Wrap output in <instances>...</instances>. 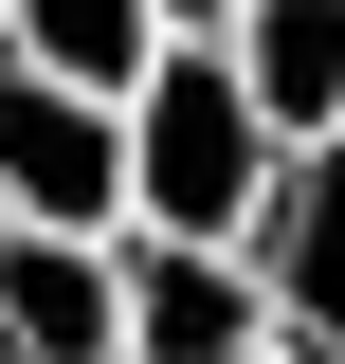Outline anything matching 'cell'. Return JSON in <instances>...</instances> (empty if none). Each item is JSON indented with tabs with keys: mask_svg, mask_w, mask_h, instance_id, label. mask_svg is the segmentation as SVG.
I'll list each match as a JSON object with an SVG mask.
<instances>
[{
	"mask_svg": "<svg viewBox=\"0 0 345 364\" xmlns=\"http://www.w3.org/2000/svg\"><path fill=\"white\" fill-rule=\"evenodd\" d=\"M236 255H255V291H273V346H291V364H345V128L273 146Z\"/></svg>",
	"mask_w": 345,
	"mask_h": 364,
	"instance_id": "3",
	"label": "cell"
},
{
	"mask_svg": "<svg viewBox=\"0 0 345 364\" xmlns=\"http://www.w3.org/2000/svg\"><path fill=\"white\" fill-rule=\"evenodd\" d=\"M273 364H291V346H273Z\"/></svg>",
	"mask_w": 345,
	"mask_h": 364,
	"instance_id": "9",
	"label": "cell"
},
{
	"mask_svg": "<svg viewBox=\"0 0 345 364\" xmlns=\"http://www.w3.org/2000/svg\"><path fill=\"white\" fill-rule=\"evenodd\" d=\"M164 18H236V0H164Z\"/></svg>",
	"mask_w": 345,
	"mask_h": 364,
	"instance_id": "8",
	"label": "cell"
},
{
	"mask_svg": "<svg viewBox=\"0 0 345 364\" xmlns=\"http://www.w3.org/2000/svg\"><path fill=\"white\" fill-rule=\"evenodd\" d=\"M0 364H128V273L91 219H0Z\"/></svg>",
	"mask_w": 345,
	"mask_h": 364,
	"instance_id": "5",
	"label": "cell"
},
{
	"mask_svg": "<svg viewBox=\"0 0 345 364\" xmlns=\"http://www.w3.org/2000/svg\"><path fill=\"white\" fill-rule=\"evenodd\" d=\"M218 55L255 73V109H273V146H309V128H345V0H236V18H218Z\"/></svg>",
	"mask_w": 345,
	"mask_h": 364,
	"instance_id": "6",
	"label": "cell"
},
{
	"mask_svg": "<svg viewBox=\"0 0 345 364\" xmlns=\"http://www.w3.org/2000/svg\"><path fill=\"white\" fill-rule=\"evenodd\" d=\"M164 37H182L164 0H0V55H37V73H73V91H128Z\"/></svg>",
	"mask_w": 345,
	"mask_h": 364,
	"instance_id": "7",
	"label": "cell"
},
{
	"mask_svg": "<svg viewBox=\"0 0 345 364\" xmlns=\"http://www.w3.org/2000/svg\"><path fill=\"white\" fill-rule=\"evenodd\" d=\"M0 219H128V91H73L37 55H0Z\"/></svg>",
	"mask_w": 345,
	"mask_h": 364,
	"instance_id": "4",
	"label": "cell"
},
{
	"mask_svg": "<svg viewBox=\"0 0 345 364\" xmlns=\"http://www.w3.org/2000/svg\"><path fill=\"white\" fill-rule=\"evenodd\" d=\"M109 273H128V364H273V291L236 237L109 219Z\"/></svg>",
	"mask_w": 345,
	"mask_h": 364,
	"instance_id": "2",
	"label": "cell"
},
{
	"mask_svg": "<svg viewBox=\"0 0 345 364\" xmlns=\"http://www.w3.org/2000/svg\"><path fill=\"white\" fill-rule=\"evenodd\" d=\"M255 182H273V109H255V73L218 55V18H182V37L128 73V219L236 237V219H255Z\"/></svg>",
	"mask_w": 345,
	"mask_h": 364,
	"instance_id": "1",
	"label": "cell"
}]
</instances>
